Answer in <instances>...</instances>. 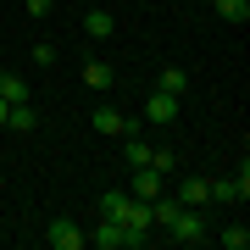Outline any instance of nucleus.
Returning <instances> with one entry per match:
<instances>
[{
    "mask_svg": "<svg viewBox=\"0 0 250 250\" xmlns=\"http://www.w3.org/2000/svg\"><path fill=\"white\" fill-rule=\"evenodd\" d=\"M150 167L161 172V178H172V172H178V156L172 150H150Z\"/></svg>",
    "mask_w": 250,
    "mask_h": 250,
    "instance_id": "nucleus-18",
    "label": "nucleus"
},
{
    "mask_svg": "<svg viewBox=\"0 0 250 250\" xmlns=\"http://www.w3.org/2000/svg\"><path fill=\"white\" fill-rule=\"evenodd\" d=\"M117 223H123L128 228V250H134V245H145V239H150V200H134V195H128V206H123V217H117Z\"/></svg>",
    "mask_w": 250,
    "mask_h": 250,
    "instance_id": "nucleus-1",
    "label": "nucleus"
},
{
    "mask_svg": "<svg viewBox=\"0 0 250 250\" xmlns=\"http://www.w3.org/2000/svg\"><path fill=\"white\" fill-rule=\"evenodd\" d=\"M161 189H167V178H161L156 167H134V184H128V195H134V200H156Z\"/></svg>",
    "mask_w": 250,
    "mask_h": 250,
    "instance_id": "nucleus-8",
    "label": "nucleus"
},
{
    "mask_svg": "<svg viewBox=\"0 0 250 250\" xmlns=\"http://www.w3.org/2000/svg\"><path fill=\"white\" fill-rule=\"evenodd\" d=\"M211 200H223V206H245V200H250V167H239L233 178H211Z\"/></svg>",
    "mask_w": 250,
    "mask_h": 250,
    "instance_id": "nucleus-3",
    "label": "nucleus"
},
{
    "mask_svg": "<svg viewBox=\"0 0 250 250\" xmlns=\"http://www.w3.org/2000/svg\"><path fill=\"white\" fill-rule=\"evenodd\" d=\"M145 117H150L156 128H167V123H178V95H167V89H156L150 100H145Z\"/></svg>",
    "mask_w": 250,
    "mask_h": 250,
    "instance_id": "nucleus-7",
    "label": "nucleus"
},
{
    "mask_svg": "<svg viewBox=\"0 0 250 250\" xmlns=\"http://www.w3.org/2000/svg\"><path fill=\"white\" fill-rule=\"evenodd\" d=\"M172 239H178V245H200V239H211V233H206V217H200V206H184V211L178 217H172Z\"/></svg>",
    "mask_w": 250,
    "mask_h": 250,
    "instance_id": "nucleus-2",
    "label": "nucleus"
},
{
    "mask_svg": "<svg viewBox=\"0 0 250 250\" xmlns=\"http://www.w3.org/2000/svg\"><path fill=\"white\" fill-rule=\"evenodd\" d=\"M111 28H117V17H111V11H89V17H83V34H89V39H106Z\"/></svg>",
    "mask_w": 250,
    "mask_h": 250,
    "instance_id": "nucleus-12",
    "label": "nucleus"
},
{
    "mask_svg": "<svg viewBox=\"0 0 250 250\" xmlns=\"http://www.w3.org/2000/svg\"><path fill=\"white\" fill-rule=\"evenodd\" d=\"M172 195H178L184 206H206V200H211V178H184Z\"/></svg>",
    "mask_w": 250,
    "mask_h": 250,
    "instance_id": "nucleus-10",
    "label": "nucleus"
},
{
    "mask_svg": "<svg viewBox=\"0 0 250 250\" xmlns=\"http://www.w3.org/2000/svg\"><path fill=\"white\" fill-rule=\"evenodd\" d=\"M56 11V0H28V17H50Z\"/></svg>",
    "mask_w": 250,
    "mask_h": 250,
    "instance_id": "nucleus-20",
    "label": "nucleus"
},
{
    "mask_svg": "<svg viewBox=\"0 0 250 250\" xmlns=\"http://www.w3.org/2000/svg\"><path fill=\"white\" fill-rule=\"evenodd\" d=\"M89 245L95 250H128V228L117 223V217H100V228L89 233Z\"/></svg>",
    "mask_w": 250,
    "mask_h": 250,
    "instance_id": "nucleus-6",
    "label": "nucleus"
},
{
    "mask_svg": "<svg viewBox=\"0 0 250 250\" xmlns=\"http://www.w3.org/2000/svg\"><path fill=\"white\" fill-rule=\"evenodd\" d=\"M161 89L184 100V89H189V72H184V67H161Z\"/></svg>",
    "mask_w": 250,
    "mask_h": 250,
    "instance_id": "nucleus-14",
    "label": "nucleus"
},
{
    "mask_svg": "<svg viewBox=\"0 0 250 250\" xmlns=\"http://www.w3.org/2000/svg\"><path fill=\"white\" fill-rule=\"evenodd\" d=\"M45 239H50V250H83V245H89V233H83L78 223H67V217H56Z\"/></svg>",
    "mask_w": 250,
    "mask_h": 250,
    "instance_id": "nucleus-5",
    "label": "nucleus"
},
{
    "mask_svg": "<svg viewBox=\"0 0 250 250\" xmlns=\"http://www.w3.org/2000/svg\"><path fill=\"white\" fill-rule=\"evenodd\" d=\"M6 128H11V134H34V128H39V111L28 106V100H17V106L6 111Z\"/></svg>",
    "mask_w": 250,
    "mask_h": 250,
    "instance_id": "nucleus-9",
    "label": "nucleus"
},
{
    "mask_svg": "<svg viewBox=\"0 0 250 250\" xmlns=\"http://www.w3.org/2000/svg\"><path fill=\"white\" fill-rule=\"evenodd\" d=\"M83 83L89 89H111V67L106 62H83Z\"/></svg>",
    "mask_w": 250,
    "mask_h": 250,
    "instance_id": "nucleus-15",
    "label": "nucleus"
},
{
    "mask_svg": "<svg viewBox=\"0 0 250 250\" xmlns=\"http://www.w3.org/2000/svg\"><path fill=\"white\" fill-rule=\"evenodd\" d=\"M6 111H11V100H0V128H6Z\"/></svg>",
    "mask_w": 250,
    "mask_h": 250,
    "instance_id": "nucleus-21",
    "label": "nucleus"
},
{
    "mask_svg": "<svg viewBox=\"0 0 250 250\" xmlns=\"http://www.w3.org/2000/svg\"><path fill=\"white\" fill-rule=\"evenodd\" d=\"M89 123H95V134H106V139H123V134H134V128H139V123H128L117 106H95Z\"/></svg>",
    "mask_w": 250,
    "mask_h": 250,
    "instance_id": "nucleus-4",
    "label": "nucleus"
},
{
    "mask_svg": "<svg viewBox=\"0 0 250 250\" xmlns=\"http://www.w3.org/2000/svg\"><path fill=\"white\" fill-rule=\"evenodd\" d=\"M217 239H223V250H245V245H250V228H245V223H228Z\"/></svg>",
    "mask_w": 250,
    "mask_h": 250,
    "instance_id": "nucleus-16",
    "label": "nucleus"
},
{
    "mask_svg": "<svg viewBox=\"0 0 250 250\" xmlns=\"http://www.w3.org/2000/svg\"><path fill=\"white\" fill-rule=\"evenodd\" d=\"M211 6H217L223 22H245V17H250V0H211Z\"/></svg>",
    "mask_w": 250,
    "mask_h": 250,
    "instance_id": "nucleus-13",
    "label": "nucleus"
},
{
    "mask_svg": "<svg viewBox=\"0 0 250 250\" xmlns=\"http://www.w3.org/2000/svg\"><path fill=\"white\" fill-rule=\"evenodd\" d=\"M56 62V45H50V39H39V45H34V67H50Z\"/></svg>",
    "mask_w": 250,
    "mask_h": 250,
    "instance_id": "nucleus-19",
    "label": "nucleus"
},
{
    "mask_svg": "<svg viewBox=\"0 0 250 250\" xmlns=\"http://www.w3.org/2000/svg\"><path fill=\"white\" fill-rule=\"evenodd\" d=\"M0 100H28V78H17V72H0Z\"/></svg>",
    "mask_w": 250,
    "mask_h": 250,
    "instance_id": "nucleus-11",
    "label": "nucleus"
},
{
    "mask_svg": "<svg viewBox=\"0 0 250 250\" xmlns=\"http://www.w3.org/2000/svg\"><path fill=\"white\" fill-rule=\"evenodd\" d=\"M206 6H211V0H206Z\"/></svg>",
    "mask_w": 250,
    "mask_h": 250,
    "instance_id": "nucleus-22",
    "label": "nucleus"
},
{
    "mask_svg": "<svg viewBox=\"0 0 250 250\" xmlns=\"http://www.w3.org/2000/svg\"><path fill=\"white\" fill-rule=\"evenodd\" d=\"M123 206H128V189H106L100 195V217H123Z\"/></svg>",
    "mask_w": 250,
    "mask_h": 250,
    "instance_id": "nucleus-17",
    "label": "nucleus"
}]
</instances>
